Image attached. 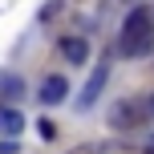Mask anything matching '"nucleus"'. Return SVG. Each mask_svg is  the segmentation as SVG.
<instances>
[{
    "label": "nucleus",
    "instance_id": "f257e3e1",
    "mask_svg": "<svg viewBox=\"0 0 154 154\" xmlns=\"http://www.w3.org/2000/svg\"><path fill=\"white\" fill-rule=\"evenodd\" d=\"M122 57H146L154 53V12L150 8H134L122 24V41H118Z\"/></svg>",
    "mask_w": 154,
    "mask_h": 154
},
{
    "label": "nucleus",
    "instance_id": "f03ea898",
    "mask_svg": "<svg viewBox=\"0 0 154 154\" xmlns=\"http://www.w3.org/2000/svg\"><path fill=\"white\" fill-rule=\"evenodd\" d=\"M146 101H118L114 109H109V122H114V130H134V126L146 122Z\"/></svg>",
    "mask_w": 154,
    "mask_h": 154
},
{
    "label": "nucleus",
    "instance_id": "7ed1b4c3",
    "mask_svg": "<svg viewBox=\"0 0 154 154\" xmlns=\"http://www.w3.org/2000/svg\"><path fill=\"white\" fill-rule=\"evenodd\" d=\"M106 81H109V61H101L97 69L89 73V81H85V89H81V97H77V106H81V109H89L93 101L101 97V89H106Z\"/></svg>",
    "mask_w": 154,
    "mask_h": 154
},
{
    "label": "nucleus",
    "instance_id": "20e7f679",
    "mask_svg": "<svg viewBox=\"0 0 154 154\" xmlns=\"http://www.w3.org/2000/svg\"><path fill=\"white\" fill-rule=\"evenodd\" d=\"M69 97V81H65L61 73L45 77V85H41V106H57V101Z\"/></svg>",
    "mask_w": 154,
    "mask_h": 154
},
{
    "label": "nucleus",
    "instance_id": "39448f33",
    "mask_svg": "<svg viewBox=\"0 0 154 154\" xmlns=\"http://www.w3.org/2000/svg\"><path fill=\"white\" fill-rule=\"evenodd\" d=\"M57 53H61L65 61L81 65L85 57H89V45H85V37H61V41H57Z\"/></svg>",
    "mask_w": 154,
    "mask_h": 154
},
{
    "label": "nucleus",
    "instance_id": "423d86ee",
    "mask_svg": "<svg viewBox=\"0 0 154 154\" xmlns=\"http://www.w3.org/2000/svg\"><path fill=\"white\" fill-rule=\"evenodd\" d=\"M20 130H24V118H20V109H12V106H0V134H4V138H16Z\"/></svg>",
    "mask_w": 154,
    "mask_h": 154
},
{
    "label": "nucleus",
    "instance_id": "0eeeda50",
    "mask_svg": "<svg viewBox=\"0 0 154 154\" xmlns=\"http://www.w3.org/2000/svg\"><path fill=\"white\" fill-rule=\"evenodd\" d=\"M0 97H4V106H12V109H16V101L24 97L20 77H4V81H0Z\"/></svg>",
    "mask_w": 154,
    "mask_h": 154
},
{
    "label": "nucleus",
    "instance_id": "6e6552de",
    "mask_svg": "<svg viewBox=\"0 0 154 154\" xmlns=\"http://www.w3.org/2000/svg\"><path fill=\"white\" fill-rule=\"evenodd\" d=\"M57 12H61V0H53V4H45V8H41V20H53Z\"/></svg>",
    "mask_w": 154,
    "mask_h": 154
},
{
    "label": "nucleus",
    "instance_id": "1a4fd4ad",
    "mask_svg": "<svg viewBox=\"0 0 154 154\" xmlns=\"http://www.w3.org/2000/svg\"><path fill=\"white\" fill-rule=\"evenodd\" d=\"M41 138H45V142L57 138V126H53V122H41Z\"/></svg>",
    "mask_w": 154,
    "mask_h": 154
},
{
    "label": "nucleus",
    "instance_id": "9d476101",
    "mask_svg": "<svg viewBox=\"0 0 154 154\" xmlns=\"http://www.w3.org/2000/svg\"><path fill=\"white\" fill-rule=\"evenodd\" d=\"M0 154H16V138H8V142H0Z\"/></svg>",
    "mask_w": 154,
    "mask_h": 154
},
{
    "label": "nucleus",
    "instance_id": "9b49d317",
    "mask_svg": "<svg viewBox=\"0 0 154 154\" xmlns=\"http://www.w3.org/2000/svg\"><path fill=\"white\" fill-rule=\"evenodd\" d=\"M69 154H97V146H73Z\"/></svg>",
    "mask_w": 154,
    "mask_h": 154
},
{
    "label": "nucleus",
    "instance_id": "f8f14e48",
    "mask_svg": "<svg viewBox=\"0 0 154 154\" xmlns=\"http://www.w3.org/2000/svg\"><path fill=\"white\" fill-rule=\"evenodd\" d=\"M146 109H150V114H154V97H150V101H146Z\"/></svg>",
    "mask_w": 154,
    "mask_h": 154
}]
</instances>
